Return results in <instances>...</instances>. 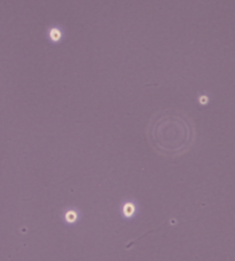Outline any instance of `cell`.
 Returning a JSON list of instances; mask_svg holds the SVG:
<instances>
[{
    "instance_id": "cell-1",
    "label": "cell",
    "mask_w": 235,
    "mask_h": 261,
    "mask_svg": "<svg viewBox=\"0 0 235 261\" xmlns=\"http://www.w3.org/2000/svg\"><path fill=\"white\" fill-rule=\"evenodd\" d=\"M190 121L181 115L163 113L149 127V140L162 154L179 155L185 152L193 141Z\"/></svg>"
},
{
    "instance_id": "cell-2",
    "label": "cell",
    "mask_w": 235,
    "mask_h": 261,
    "mask_svg": "<svg viewBox=\"0 0 235 261\" xmlns=\"http://www.w3.org/2000/svg\"><path fill=\"white\" fill-rule=\"evenodd\" d=\"M49 37L53 41H58L59 39H61L62 37V32L60 31L58 28H53L51 31H49Z\"/></svg>"
}]
</instances>
